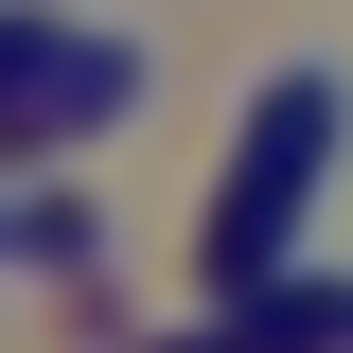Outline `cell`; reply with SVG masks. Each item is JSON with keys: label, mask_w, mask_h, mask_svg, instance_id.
<instances>
[{"label": "cell", "mask_w": 353, "mask_h": 353, "mask_svg": "<svg viewBox=\"0 0 353 353\" xmlns=\"http://www.w3.org/2000/svg\"><path fill=\"white\" fill-rule=\"evenodd\" d=\"M88 248H106V230H88L71 194H18V265H88Z\"/></svg>", "instance_id": "obj_4"}, {"label": "cell", "mask_w": 353, "mask_h": 353, "mask_svg": "<svg viewBox=\"0 0 353 353\" xmlns=\"http://www.w3.org/2000/svg\"><path fill=\"white\" fill-rule=\"evenodd\" d=\"M0 265H18V212H0Z\"/></svg>", "instance_id": "obj_6"}, {"label": "cell", "mask_w": 353, "mask_h": 353, "mask_svg": "<svg viewBox=\"0 0 353 353\" xmlns=\"http://www.w3.org/2000/svg\"><path fill=\"white\" fill-rule=\"evenodd\" d=\"M71 36V18H53V0H0V106H18V88H36V53Z\"/></svg>", "instance_id": "obj_5"}, {"label": "cell", "mask_w": 353, "mask_h": 353, "mask_svg": "<svg viewBox=\"0 0 353 353\" xmlns=\"http://www.w3.org/2000/svg\"><path fill=\"white\" fill-rule=\"evenodd\" d=\"M353 159V88L318 71H265V106H248V159H230V194H212V301H248V283H283V265H301V212H318V176Z\"/></svg>", "instance_id": "obj_1"}, {"label": "cell", "mask_w": 353, "mask_h": 353, "mask_svg": "<svg viewBox=\"0 0 353 353\" xmlns=\"http://www.w3.org/2000/svg\"><path fill=\"white\" fill-rule=\"evenodd\" d=\"M212 336L230 353H353V283H336V265H283V283H248Z\"/></svg>", "instance_id": "obj_3"}, {"label": "cell", "mask_w": 353, "mask_h": 353, "mask_svg": "<svg viewBox=\"0 0 353 353\" xmlns=\"http://www.w3.org/2000/svg\"><path fill=\"white\" fill-rule=\"evenodd\" d=\"M124 106H141V36H88V18H71V36L36 53V88L0 106V141H18V159H53V141H106Z\"/></svg>", "instance_id": "obj_2"}]
</instances>
